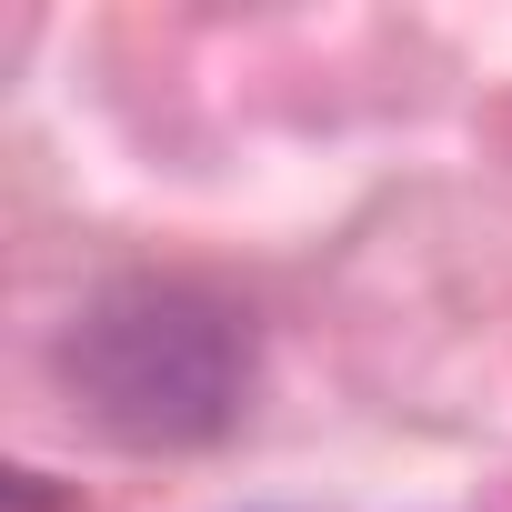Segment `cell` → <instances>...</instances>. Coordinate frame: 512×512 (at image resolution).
Returning <instances> with one entry per match:
<instances>
[{
  "label": "cell",
  "instance_id": "1",
  "mask_svg": "<svg viewBox=\"0 0 512 512\" xmlns=\"http://www.w3.org/2000/svg\"><path fill=\"white\" fill-rule=\"evenodd\" d=\"M61 382L111 442L191 452V442L231 432V412L251 392V332L211 292L121 282L61 332Z\"/></svg>",
  "mask_w": 512,
  "mask_h": 512
}]
</instances>
